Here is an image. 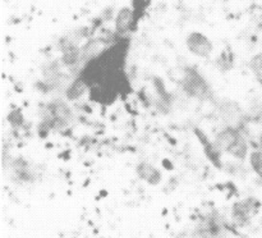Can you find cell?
Returning <instances> with one entry per match:
<instances>
[{
  "instance_id": "10",
  "label": "cell",
  "mask_w": 262,
  "mask_h": 238,
  "mask_svg": "<svg viewBox=\"0 0 262 238\" xmlns=\"http://www.w3.org/2000/svg\"><path fill=\"white\" fill-rule=\"evenodd\" d=\"M250 68L256 77L262 79V53H258L251 59Z\"/></svg>"
},
{
  "instance_id": "5",
  "label": "cell",
  "mask_w": 262,
  "mask_h": 238,
  "mask_svg": "<svg viewBox=\"0 0 262 238\" xmlns=\"http://www.w3.org/2000/svg\"><path fill=\"white\" fill-rule=\"evenodd\" d=\"M48 119L50 120L51 125L55 127H66L72 119V110L66 102L54 101L49 105Z\"/></svg>"
},
{
  "instance_id": "1",
  "label": "cell",
  "mask_w": 262,
  "mask_h": 238,
  "mask_svg": "<svg viewBox=\"0 0 262 238\" xmlns=\"http://www.w3.org/2000/svg\"><path fill=\"white\" fill-rule=\"evenodd\" d=\"M215 143L220 151H225L238 160H246L248 156V145L245 136L234 127H227L216 136Z\"/></svg>"
},
{
  "instance_id": "7",
  "label": "cell",
  "mask_w": 262,
  "mask_h": 238,
  "mask_svg": "<svg viewBox=\"0 0 262 238\" xmlns=\"http://www.w3.org/2000/svg\"><path fill=\"white\" fill-rule=\"evenodd\" d=\"M133 22V12L129 8H123L119 10L115 18V28L119 33H125L130 28Z\"/></svg>"
},
{
  "instance_id": "6",
  "label": "cell",
  "mask_w": 262,
  "mask_h": 238,
  "mask_svg": "<svg viewBox=\"0 0 262 238\" xmlns=\"http://www.w3.org/2000/svg\"><path fill=\"white\" fill-rule=\"evenodd\" d=\"M136 173L138 178L148 184H159L161 182V171L152 164L142 161L136 166Z\"/></svg>"
},
{
  "instance_id": "8",
  "label": "cell",
  "mask_w": 262,
  "mask_h": 238,
  "mask_svg": "<svg viewBox=\"0 0 262 238\" xmlns=\"http://www.w3.org/2000/svg\"><path fill=\"white\" fill-rule=\"evenodd\" d=\"M87 84L86 82H84V79H76V81L73 82V83L69 86L68 91H67V96H68L69 100H76L78 99L79 96H82L84 92V90H86Z\"/></svg>"
},
{
  "instance_id": "9",
  "label": "cell",
  "mask_w": 262,
  "mask_h": 238,
  "mask_svg": "<svg viewBox=\"0 0 262 238\" xmlns=\"http://www.w3.org/2000/svg\"><path fill=\"white\" fill-rule=\"evenodd\" d=\"M250 163L255 173L262 178V148L253 151L250 155Z\"/></svg>"
},
{
  "instance_id": "11",
  "label": "cell",
  "mask_w": 262,
  "mask_h": 238,
  "mask_svg": "<svg viewBox=\"0 0 262 238\" xmlns=\"http://www.w3.org/2000/svg\"><path fill=\"white\" fill-rule=\"evenodd\" d=\"M260 148H262V132L260 135Z\"/></svg>"
},
{
  "instance_id": "3",
  "label": "cell",
  "mask_w": 262,
  "mask_h": 238,
  "mask_svg": "<svg viewBox=\"0 0 262 238\" xmlns=\"http://www.w3.org/2000/svg\"><path fill=\"white\" fill-rule=\"evenodd\" d=\"M183 90L189 96L206 99L210 94V87L206 79L196 71H188L183 77Z\"/></svg>"
},
{
  "instance_id": "2",
  "label": "cell",
  "mask_w": 262,
  "mask_h": 238,
  "mask_svg": "<svg viewBox=\"0 0 262 238\" xmlns=\"http://www.w3.org/2000/svg\"><path fill=\"white\" fill-rule=\"evenodd\" d=\"M260 207L261 202L255 197H247V199L235 202L232 210L233 222L239 227H246L258 214Z\"/></svg>"
},
{
  "instance_id": "4",
  "label": "cell",
  "mask_w": 262,
  "mask_h": 238,
  "mask_svg": "<svg viewBox=\"0 0 262 238\" xmlns=\"http://www.w3.org/2000/svg\"><path fill=\"white\" fill-rule=\"evenodd\" d=\"M187 49L199 58H207L212 53V44L209 38L200 32L189 33L186 40Z\"/></svg>"
}]
</instances>
